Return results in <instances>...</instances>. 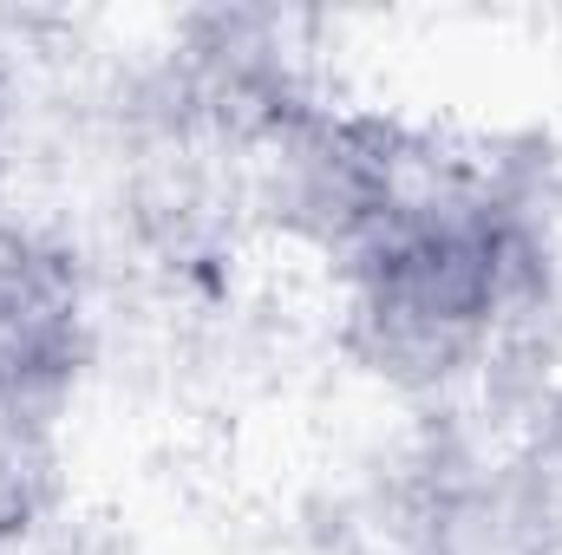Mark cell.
Masks as SVG:
<instances>
[{"label":"cell","instance_id":"1","mask_svg":"<svg viewBox=\"0 0 562 555\" xmlns=\"http://www.w3.org/2000/svg\"><path fill=\"white\" fill-rule=\"evenodd\" d=\"M79 366V275L59 249L0 229V424L40 431Z\"/></svg>","mask_w":562,"mask_h":555}]
</instances>
